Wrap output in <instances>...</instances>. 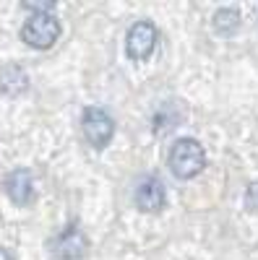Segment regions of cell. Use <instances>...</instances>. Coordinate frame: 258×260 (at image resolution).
Listing matches in <instances>:
<instances>
[{"label":"cell","mask_w":258,"mask_h":260,"mask_svg":"<svg viewBox=\"0 0 258 260\" xmlns=\"http://www.w3.org/2000/svg\"><path fill=\"white\" fill-rule=\"evenodd\" d=\"M136 206L146 213H154L164 206V185L159 177H144L136 185Z\"/></svg>","instance_id":"obj_7"},{"label":"cell","mask_w":258,"mask_h":260,"mask_svg":"<svg viewBox=\"0 0 258 260\" xmlns=\"http://www.w3.org/2000/svg\"><path fill=\"white\" fill-rule=\"evenodd\" d=\"M206 167L204 146L196 138H180L169 148V169L180 180H190Z\"/></svg>","instance_id":"obj_1"},{"label":"cell","mask_w":258,"mask_h":260,"mask_svg":"<svg viewBox=\"0 0 258 260\" xmlns=\"http://www.w3.org/2000/svg\"><path fill=\"white\" fill-rule=\"evenodd\" d=\"M240 26V13L235 8H222L214 13V29L219 34H235Z\"/></svg>","instance_id":"obj_9"},{"label":"cell","mask_w":258,"mask_h":260,"mask_svg":"<svg viewBox=\"0 0 258 260\" xmlns=\"http://www.w3.org/2000/svg\"><path fill=\"white\" fill-rule=\"evenodd\" d=\"M60 37V24L52 13H34L26 18V24L21 26V39L26 42L29 47L37 50H47L52 47Z\"/></svg>","instance_id":"obj_2"},{"label":"cell","mask_w":258,"mask_h":260,"mask_svg":"<svg viewBox=\"0 0 258 260\" xmlns=\"http://www.w3.org/2000/svg\"><path fill=\"white\" fill-rule=\"evenodd\" d=\"M6 195L16 203V206H26L34 198V180H32V172L29 169H13L6 175L3 180Z\"/></svg>","instance_id":"obj_6"},{"label":"cell","mask_w":258,"mask_h":260,"mask_svg":"<svg viewBox=\"0 0 258 260\" xmlns=\"http://www.w3.org/2000/svg\"><path fill=\"white\" fill-rule=\"evenodd\" d=\"M0 260H13V255H11L8 250H3V247H0Z\"/></svg>","instance_id":"obj_11"},{"label":"cell","mask_w":258,"mask_h":260,"mask_svg":"<svg viewBox=\"0 0 258 260\" xmlns=\"http://www.w3.org/2000/svg\"><path fill=\"white\" fill-rule=\"evenodd\" d=\"M29 86V76L24 73V68H18V65H11L0 73V91L6 94H21Z\"/></svg>","instance_id":"obj_8"},{"label":"cell","mask_w":258,"mask_h":260,"mask_svg":"<svg viewBox=\"0 0 258 260\" xmlns=\"http://www.w3.org/2000/svg\"><path fill=\"white\" fill-rule=\"evenodd\" d=\"M157 39H159V31L152 21H138L128 29V37H125V52L131 60H146L149 55L154 52L157 47Z\"/></svg>","instance_id":"obj_4"},{"label":"cell","mask_w":258,"mask_h":260,"mask_svg":"<svg viewBox=\"0 0 258 260\" xmlns=\"http://www.w3.org/2000/svg\"><path fill=\"white\" fill-rule=\"evenodd\" d=\"M81 127H83L86 141H89L94 148H104L115 136V122L102 107H89L81 117Z\"/></svg>","instance_id":"obj_3"},{"label":"cell","mask_w":258,"mask_h":260,"mask_svg":"<svg viewBox=\"0 0 258 260\" xmlns=\"http://www.w3.org/2000/svg\"><path fill=\"white\" fill-rule=\"evenodd\" d=\"M50 250L60 260H76V257L86 255V250H89V240H86V234L78 226H66L60 234H55L50 240Z\"/></svg>","instance_id":"obj_5"},{"label":"cell","mask_w":258,"mask_h":260,"mask_svg":"<svg viewBox=\"0 0 258 260\" xmlns=\"http://www.w3.org/2000/svg\"><path fill=\"white\" fill-rule=\"evenodd\" d=\"M245 206H248V211L258 213V182H253V185L248 187V192H245Z\"/></svg>","instance_id":"obj_10"}]
</instances>
